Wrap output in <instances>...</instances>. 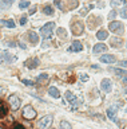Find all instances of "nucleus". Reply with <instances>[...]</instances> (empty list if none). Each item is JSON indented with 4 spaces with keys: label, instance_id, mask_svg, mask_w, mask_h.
<instances>
[{
    "label": "nucleus",
    "instance_id": "f257e3e1",
    "mask_svg": "<svg viewBox=\"0 0 127 129\" xmlns=\"http://www.w3.org/2000/svg\"><path fill=\"white\" fill-rule=\"evenodd\" d=\"M54 30H55V23L54 22H48L47 24H44V26L40 28V34L43 36V39L51 38L54 34Z\"/></svg>",
    "mask_w": 127,
    "mask_h": 129
},
{
    "label": "nucleus",
    "instance_id": "f03ea898",
    "mask_svg": "<svg viewBox=\"0 0 127 129\" xmlns=\"http://www.w3.org/2000/svg\"><path fill=\"white\" fill-rule=\"evenodd\" d=\"M71 31L74 35H82L84 32V24L78 19H72L71 22Z\"/></svg>",
    "mask_w": 127,
    "mask_h": 129
},
{
    "label": "nucleus",
    "instance_id": "7ed1b4c3",
    "mask_svg": "<svg viewBox=\"0 0 127 129\" xmlns=\"http://www.w3.org/2000/svg\"><path fill=\"white\" fill-rule=\"evenodd\" d=\"M52 120H54V117L51 114H47L44 117H42V118L39 120V122H38L39 129H48L50 125L52 124Z\"/></svg>",
    "mask_w": 127,
    "mask_h": 129
},
{
    "label": "nucleus",
    "instance_id": "20e7f679",
    "mask_svg": "<svg viewBox=\"0 0 127 129\" xmlns=\"http://www.w3.org/2000/svg\"><path fill=\"white\" fill-rule=\"evenodd\" d=\"M23 117L26 120H34L36 117V110L31 105H27V106L23 108Z\"/></svg>",
    "mask_w": 127,
    "mask_h": 129
},
{
    "label": "nucleus",
    "instance_id": "39448f33",
    "mask_svg": "<svg viewBox=\"0 0 127 129\" xmlns=\"http://www.w3.org/2000/svg\"><path fill=\"white\" fill-rule=\"evenodd\" d=\"M8 102H10V106L12 110H18L20 108V98L16 95V94H12L8 97Z\"/></svg>",
    "mask_w": 127,
    "mask_h": 129
},
{
    "label": "nucleus",
    "instance_id": "423d86ee",
    "mask_svg": "<svg viewBox=\"0 0 127 129\" xmlns=\"http://www.w3.org/2000/svg\"><path fill=\"white\" fill-rule=\"evenodd\" d=\"M108 30L112 32H116V34H123V31H124L120 22H111L108 24Z\"/></svg>",
    "mask_w": 127,
    "mask_h": 129
},
{
    "label": "nucleus",
    "instance_id": "0eeeda50",
    "mask_svg": "<svg viewBox=\"0 0 127 129\" xmlns=\"http://www.w3.org/2000/svg\"><path fill=\"white\" fill-rule=\"evenodd\" d=\"M100 86H102V90L106 91V93H110L111 90H112V82H111L110 79H107V78H104L102 81Z\"/></svg>",
    "mask_w": 127,
    "mask_h": 129
},
{
    "label": "nucleus",
    "instance_id": "6e6552de",
    "mask_svg": "<svg viewBox=\"0 0 127 129\" xmlns=\"http://www.w3.org/2000/svg\"><path fill=\"white\" fill-rule=\"evenodd\" d=\"M106 50H107V46L104 43H98V44H95L94 48H92V54H99V52H103Z\"/></svg>",
    "mask_w": 127,
    "mask_h": 129
},
{
    "label": "nucleus",
    "instance_id": "1a4fd4ad",
    "mask_svg": "<svg viewBox=\"0 0 127 129\" xmlns=\"http://www.w3.org/2000/svg\"><path fill=\"white\" fill-rule=\"evenodd\" d=\"M24 64H26L28 69H35V67L39 66V59H38V58H31V59H28V60H26Z\"/></svg>",
    "mask_w": 127,
    "mask_h": 129
},
{
    "label": "nucleus",
    "instance_id": "9d476101",
    "mask_svg": "<svg viewBox=\"0 0 127 129\" xmlns=\"http://www.w3.org/2000/svg\"><path fill=\"white\" fill-rule=\"evenodd\" d=\"M116 106H111V108H108V110H107V116H108V118L111 120V121H116Z\"/></svg>",
    "mask_w": 127,
    "mask_h": 129
},
{
    "label": "nucleus",
    "instance_id": "9b49d317",
    "mask_svg": "<svg viewBox=\"0 0 127 129\" xmlns=\"http://www.w3.org/2000/svg\"><path fill=\"white\" fill-rule=\"evenodd\" d=\"M82 50H83V44L80 42H78V40H74L71 47L68 48V51H82Z\"/></svg>",
    "mask_w": 127,
    "mask_h": 129
},
{
    "label": "nucleus",
    "instance_id": "f8f14e48",
    "mask_svg": "<svg viewBox=\"0 0 127 129\" xmlns=\"http://www.w3.org/2000/svg\"><path fill=\"white\" fill-rule=\"evenodd\" d=\"M100 60L104 63H114L115 60H116V58H115L114 55H110V54H104L100 56Z\"/></svg>",
    "mask_w": 127,
    "mask_h": 129
},
{
    "label": "nucleus",
    "instance_id": "ddd939ff",
    "mask_svg": "<svg viewBox=\"0 0 127 129\" xmlns=\"http://www.w3.org/2000/svg\"><path fill=\"white\" fill-rule=\"evenodd\" d=\"M122 43H123V40L120 38H111L110 39V46L111 47H115V48H118V47H120L122 46Z\"/></svg>",
    "mask_w": 127,
    "mask_h": 129
},
{
    "label": "nucleus",
    "instance_id": "4468645a",
    "mask_svg": "<svg viewBox=\"0 0 127 129\" xmlns=\"http://www.w3.org/2000/svg\"><path fill=\"white\" fill-rule=\"evenodd\" d=\"M7 113H8V108H7V105L3 102L2 100H0V118L6 117V116H7Z\"/></svg>",
    "mask_w": 127,
    "mask_h": 129
},
{
    "label": "nucleus",
    "instance_id": "2eb2a0df",
    "mask_svg": "<svg viewBox=\"0 0 127 129\" xmlns=\"http://www.w3.org/2000/svg\"><path fill=\"white\" fill-rule=\"evenodd\" d=\"M48 94L51 97H54V98H59V97H60V93H59V90L55 86H51L48 89Z\"/></svg>",
    "mask_w": 127,
    "mask_h": 129
},
{
    "label": "nucleus",
    "instance_id": "dca6fc26",
    "mask_svg": "<svg viewBox=\"0 0 127 129\" xmlns=\"http://www.w3.org/2000/svg\"><path fill=\"white\" fill-rule=\"evenodd\" d=\"M48 79H50V77L47 75V74H40L36 78V82L39 83V85H43V83H47L48 82Z\"/></svg>",
    "mask_w": 127,
    "mask_h": 129
},
{
    "label": "nucleus",
    "instance_id": "f3484780",
    "mask_svg": "<svg viewBox=\"0 0 127 129\" xmlns=\"http://www.w3.org/2000/svg\"><path fill=\"white\" fill-rule=\"evenodd\" d=\"M30 42L32 43L34 46L39 42V36H38V34H36L35 31H31V32H30Z\"/></svg>",
    "mask_w": 127,
    "mask_h": 129
},
{
    "label": "nucleus",
    "instance_id": "a211bd4d",
    "mask_svg": "<svg viewBox=\"0 0 127 129\" xmlns=\"http://www.w3.org/2000/svg\"><path fill=\"white\" fill-rule=\"evenodd\" d=\"M107 36H108V32H107L106 30H100V31L96 32V38H98L99 40H104Z\"/></svg>",
    "mask_w": 127,
    "mask_h": 129
},
{
    "label": "nucleus",
    "instance_id": "6ab92c4d",
    "mask_svg": "<svg viewBox=\"0 0 127 129\" xmlns=\"http://www.w3.org/2000/svg\"><path fill=\"white\" fill-rule=\"evenodd\" d=\"M0 58L2 59H4V60H7V62H12V60H15V58L14 56H11L7 51H3L2 54H0Z\"/></svg>",
    "mask_w": 127,
    "mask_h": 129
},
{
    "label": "nucleus",
    "instance_id": "aec40b11",
    "mask_svg": "<svg viewBox=\"0 0 127 129\" xmlns=\"http://www.w3.org/2000/svg\"><path fill=\"white\" fill-rule=\"evenodd\" d=\"M14 2L15 0H2V2H0V7L2 8H8L10 6L14 4Z\"/></svg>",
    "mask_w": 127,
    "mask_h": 129
},
{
    "label": "nucleus",
    "instance_id": "412c9836",
    "mask_svg": "<svg viewBox=\"0 0 127 129\" xmlns=\"http://www.w3.org/2000/svg\"><path fill=\"white\" fill-rule=\"evenodd\" d=\"M2 24H3V26H6V27H8V28H15V23H14L12 19H10V20H2Z\"/></svg>",
    "mask_w": 127,
    "mask_h": 129
},
{
    "label": "nucleus",
    "instance_id": "4be33fe9",
    "mask_svg": "<svg viewBox=\"0 0 127 129\" xmlns=\"http://www.w3.org/2000/svg\"><path fill=\"white\" fill-rule=\"evenodd\" d=\"M58 36L62 39H66L67 38V31L64 30V28H58Z\"/></svg>",
    "mask_w": 127,
    "mask_h": 129
},
{
    "label": "nucleus",
    "instance_id": "5701e85b",
    "mask_svg": "<svg viewBox=\"0 0 127 129\" xmlns=\"http://www.w3.org/2000/svg\"><path fill=\"white\" fill-rule=\"evenodd\" d=\"M126 2L124 0H111L110 4H111V7H118V6H123Z\"/></svg>",
    "mask_w": 127,
    "mask_h": 129
},
{
    "label": "nucleus",
    "instance_id": "b1692460",
    "mask_svg": "<svg viewBox=\"0 0 127 129\" xmlns=\"http://www.w3.org/2000/svg\"><path fill=\"white\" fill-rule=\"evenodd\" d=\"M43 12H44L46 15H48V16L54 15V10H52V7H51V6H46L44 8H43Z\"/></svg>",
    "mask_w": 127,
    "mask_h": 129
},
{
    "label": "nucleus",
    "instance_id": "393cba45",
    "mask_svg": "<svg viewBox=\"0 0 127 129\" xmlns=\"http://www.w3.org/2000/svg\"><path fill=\"white\" fill-rule=\"evenodd\" d=\"M112 71L115 73V74H118V77H127V71H123L120 70V69H112Z\"/></svg>",
    "mask_w": 127,
    "mask_h": 129
},
{
    "label": "nucleus",
    "instance_id": "a878e982",
    "mask_svg": "<svg viewBox=\"0 0 127 129\" xmlns=\"http://www.w3.org/2000/svg\"><path fill=\"white\" fill-rule=\"evenodd\" d=\"M119 15H120V18L123 19H127V7H123L119 10Z\"/></svg>",
    "mask_w": 127,
    "mask_h": 129
},
{
    "label": "nucleus",
    "instance_id": "bb28decb",
    "mask_svg": "<svg viewBox=\"0 0 127 129\" xmlns=\"http://www.w3.org/2000/svg\"><path fill=\"white\" fill-rule=\"evenodd\" d=\"M60 129H72V126L70 125V122H67V121L63 120L60 122Z\"/></svg>",
    "mask_w": 127,
    "mask_h": 129
},
{
    "label": "nucleus",
    "instance_id": "cd10ccee",
    "mask_svg": "<svg viewBox=\"0 0 127 129\" xmlns=\"http://www.w3.org/2000/svg\"><path fill=\"white\" fill-rule=\"evenodd\" d=\"M94 6H90V7H84V8H82L80 10V15L82 16H84V15H87V12H88V10H91Z\"/></svg>",
    "mask_w": 127,
    "mask_h": 129
},
{
    "label": "nucleus",
    "instance_id": "c85d7f7f",
    "mask_svg": "<svg viewBox=\"0 0 127 129\" xmlns=\"http://www.w3.org/2000/svg\"><path fill=\"white\" fill-rule=\"evenodd\" d=\"M19 7H20V8H27V7H30V2H28V0L20 2V3H19Z\"/></svg>",
    "mask_w": 127,
    "mask_h": 129
},
{
    "label": "nucleus",
    "instance_id": "c756f323",
    "mask_svg": "<svg viewBox=\"0 0 127 129\" xmlns=\"http://www.w3.org/2000/svg\"><path fill=\"white\" fill-rule=\"evenodd\" d=\"M22 82L24 85H27V86H34V82H32V81H30V79H22Z\"/></svg>",
    "mask_w": 127,
    "mask_h": 129
},
{
    "label": "nucleus",
    "instance_id": "7c9ffc66",
    "mask_svg": "<svg viewBox=\"0 0 127 129\" xmlns=\"http://www.w3.org/2000/svg\"><path fill=\"white\" fill-rule=\"evenodd\" d=\"M115 16H116V11H111L108 14V19H114Z\"/></svg>",
    "mask_w": 127,
    "mask_h": 129
},
{
    "label": "nucleus",
    "instance_id": "2f4dec72",
    "mask_svg": "<svg viewBox=\"0 0 127 129\" xmlns=\"http://www.w3.org/2000/svg\"><path fill=\"white\" fill-rule=\"evenodd\" d=\"M26 23H27V16H22V18H20V24H22V26H24Z\"/></svg>",
    "mask_w": 127,
    "mask_h": 129
},
{
    "label": "nucleus",
    "instance_id": "473e14b6",
    "mask_svg": "<svg viewBox=\"0 0 127 129\" xmlns=\"http://www.w3.org/2000/svg\"><path fill=\"white\" fill-rule=\"evenodd\" d=\"M12 129H26L23 125H20V124H15L14 126H12Z\"/></svg>",
    "mask_w": 127,
    "mask_h": 129
},
{
    "label": "nucleus",
    "instance_id": "72a5a7b5",
    "mask_svg": "<svg viewBox=\"0 0 127 129\" xmlns=\"http://www.w3.org/2000/svg\"><path fill=\"white\" fill-rule=\"evenodd\" d=\"M35 12H36V6H34L32 8H30V11H28V14L30 15H34Z\"/></svg>",
    "mask_w": 127,
    "mask_h": 129
},
{
    "label": "nucleus",
    "instance_id": "f704fd0d",
    "mask_svg": "<svg viewBox=\"0 0 127 129\" xmlns=\"http://www.w3.org/2000/svg\"><path fill=\"white\" fill-rule=\"evenodd\" d=\"M80 79H82V81H88V75L82 74V75H80Z\"/></svg>",
    "mask_w": 127,
    "mask_h": 129
},
{
    "label": "nucleus",
    "instance_id": "c9c22d12",
    "mask_svg": "<svg viewBox=\"0 0 127 129\" xmlns=\"http://www.w3.org/2000/svg\"><path fill=\"white\" fill-rule=\"evenodd\" d=\"M119 64L123 67H127V60H122V62H119Z\"/></svg>",
    "mask_w": 127,
    "mask_h": 129
},
{
    "label": "nucleus",
    "instance_id": "e433bc0d",
    "mask_svg": "<svg viewBox=\"0 0 127 129\" xmlns=\"http://www.w3.org/2000/svg\"><path fill=\"white\" fill-rule=\"evenodd\" d=\"M8 46L10 47H15V46H16V43H15V42H8Z\"/></svg>",
    "mask_w": 127,
    "mask_h": 129
},
{
    "label": "nucleus",
    "instance_id": "4c0bfd02",
    "mask_svg": "<svg viewBox=\"0 0 127 129\" xmlns=\"http://www.w3.org/2000/svg\"><path fill=\"white\" fill-rule=\"evenodd\" d=\"M0 129H6V128L4 126H0Z\"/></svg>",
    "mask_w": 127,
    "mask_h": 129
},
{
    "label": "nucleus",
    "instance_id": "58836bf2",
    "mask_svg": "<svg viewBox=\"0 0 127 129\" xmlns=\"http://www.w3.org/2000/svg\"><path fill=\"white\" fill-rule=\"evenodd\" d=\"M124 2H126V3H127V0H124Z\"/></svg>",
    "mask_w": 127,
    "mask_h": 129
}]
</instances>
